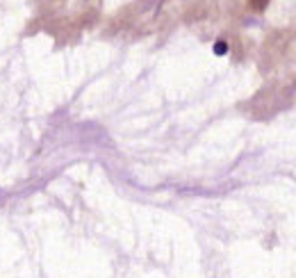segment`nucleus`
<instances>
[{
  "label": "nucleus",
  "mask_w": 296,
  "mask_h": 278,
  "mask_svg": "<svg viewBox=\"0 0 296 278\" xmlns=\"http://www.w3.org/2000/svg\"><path fill=\"white\" fill-rule=\"evenodd\" d=\"M269 5V0H248V7H251L253 11H264Z\"/></svg>",
  "instance_id": "nucleus-1"
},
{
  "label": "nucleus",
  "mask_w": 296,
  "mask_h": 278,
  "mask_svg": "<svg viewBox=\"0 0 296 278\" xmlns=\"http://www.w3.org/2000/svg\"><path fill=\"white\" fill-rule=\"evenodd\" d=\"M226 51H228V46H226V41H219V44H214V53H217V55H224Z\"/></svg>",
  "instance_id": "nucleus-2"
}]
</instances>
